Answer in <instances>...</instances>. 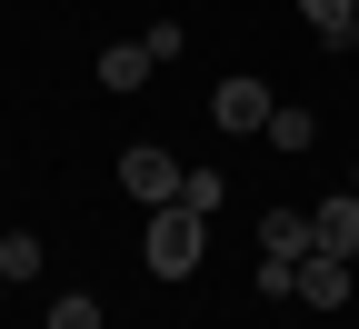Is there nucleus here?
<instances>
[{
	"mask_svg": "<svg viewBox=\"0 0 359 329\" xmlns=\"http://www.w3.org/2000/svg\"><path fill=\"white\" fill-rule=\"evenodd\" d=\"M0 279H11V290H20V279H40V240H30V229L0 240Z\"/></svg>",
	"mask_w": 359,
	"mask_h": 329,
	"instance_id": "obj_10",
	"label": "nucleus"
},
{
	"mask_svg": "<svg viewBox=\"0 0 359 329\" xmlns=\"http://www.w3.org/2000/svg\"><path fill=\"white\" fill-rule=\"evenodd\" d=\"M180 200H190L200 220H219V200H230V180H219V170H190V180H180Z\"/></svg>",
	"mask_w": 359,
	"mask_h": 329,
	"instance_id": "obj_11",
	"label": "nucleus"
},
{
	"mask_svg": "<svg viewBox=\"0 0 359 329\" xmlns=\"http://www.w3.org/2000/svg\"><path fill=\"white\" fill-rule=\"evenodd\" d=\"M200 250H210V220H200L190 200L150 210V229H140V260H150V279H190V269H200Z\"/></svg>",
	"mask_w": 359,
	"mask_h": 329,
	"instance_id": "obj_1",
	"label": "nucleus"
},
{
	"mask_svg": "<svg viewBox=\"0 0 359 329\" xmlns=\"http://www.w3.org/2000/svg\"><path fill=\"white\" fill-rule=\"evenodd\" d=\"M309 229H320V250H330V260H359V190L320 200V210H309Z\"/></svg>",
	"mask_w": 359,
	"mask_h": 329,
	"instance_id": "obj_4",
	"label": "nucleus"
},
{
	"mask_svg": "<svg viewBox=\"0 0 359 329\" xmlns=\"http://www.w3.org/2000/svg\"><path fill=\"white\" fill-rule=\"evenodd\" d=\"M50 329H100V300H90V290H60V309H50Z\"/></svg>",
	"mask_w": 359,
	"mask_h": 329,
	"instance_id": "obj_12",
	"label": "nucleus"
},
{
	"mask_svg": "<svg viewBox=\"0 0 359 329\" xmlns=\"http://www.w3.org/2000/svg\"><path fill=\"white\" fill-rule=\"evenodd\" d=\"M349 190H359V170H349Z\"/></svg>",
	"mask_w": 359,
	"mask_h": 329,
	"instance_id": "obj_14",
	"label": "nucleus"
},
{
	"mask_svg": "<svg viewBox=\"0 0 359 329\" xmlns=\"http://www.w3.org/2000/svg\"><path fill=\"white\" fill-rule=\"evenodd\" d=\"M180 180H190V170H180L160 140H130V150H120V190L140 200V210H170V200H180Z\"/></svg>",
	"mask_w": 359,
	"mask_h": 329,
	"instance_id": "obj_2",
	"label": "nucleus"
},
{
	"mask_svg": "<svg viewBox=\"0 0 359 329\" xmlns=\"http://www.w3.org/2000/svg\"><path fill=\"white\" fill-rule=\"evenodd\" d=\"M269 110H280V100H269V80H219V90H210V120H219V130H240V140L269 130Z\"/></svg>",
	"mask_w": 359,
	"mask_h": 329,
	"instance_id": "obj_3",
	"label": "nucleus"
},
{
	"mask_svg": "<svg viewBox=\"0 0 359 329\" xmlns=\"http://www.w3.org/2000/svg\"><path fill=\"white\" fill-rule=\"evenodd\" d=\"M309 250H320L309 210H269V220H259V260H309Z\"/></svg>",
	"mask_w": 359,
	"mask_h": 329,
	"instance_id": "obj_5",
	"label": "nucleus"
},
{
	"mask_svg": "<svg viewBox=\"0 0 359 329\" xmlns=\"http://www.w3.org/2000/svg\"><path fill=\"white\" fill-rule=\"evenodd\" d=\"M160 60H150V40H110V51H100V90H140Z\"/></svg>",
	"mask_w": 359,
	"mask_h": 329,
	"instance_id": "obj_7",
	"label": "nucleus"
},
{
	"mask_svg": "<svg viewBox=\"0 0 359 329\" xmlns=\"http://www.w3.org/2000/svg\"><path fill=\"white\" fill-rule=\"evenodd\" d=\"M299 300H309V309H339V300H349V260L309 250V260H299Z\"/></svg>",
	"mask_w": 359,
	"mask_h": 329,
	"instance_id": "obj_6",
	"label": "nucleus"
},
{
	"mask_svg": "<svg viewBox=\"0 0 359 329\" xmlns=\"http://www.w3.org/2000/svg\"><path fill=\"white\" fill-rule=\"evenodd\" d=\"M259 140H269V150H290V160H299L309 140H320V120H309V110H269V130H259Z\"/></svg>",
	"mask_w": 359,
	"mask_h": 329,
	"instance_id": "obj_8",
	"label": "nucleus"
},
{
	"mask_svg": "<svg viewBox=\"0 0 359 329\" xmlns=\"http://www.w3.org/2000/svg\"><path fill=\"white\" fill-rule=\"evenodd\" d=\"M349 11H359V0H299V20H309V30H320V40H330V51H339V40H349Z\"/></svg>",
	"mask_w": 359,
	"mask_h": 329,
	"instance_id": "obj_9",
	"label": "nucleus"
},
{
	"mask_svg": "<svg viewBox=\"0 0 359 329\" xmlns=\"http://www.w3.org/2000/svg\"><path fill=\"white\" fill-rule=\"evenodd\" d=\"M339 51H359V11H349V40H339Z\"/></svg>",
	"mask_w": 359,
	"mask_h": 329,
	"instance_id": "obj_13",
	"label": "nucleus"
}]
</instances>
